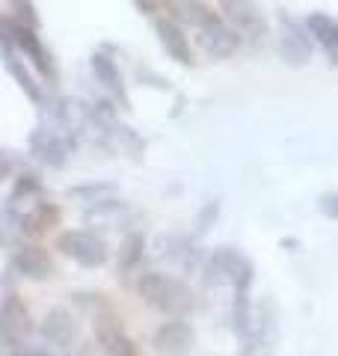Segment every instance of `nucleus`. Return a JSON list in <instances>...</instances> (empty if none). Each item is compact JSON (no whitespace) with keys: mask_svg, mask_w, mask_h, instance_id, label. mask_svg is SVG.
Returning a JSON list of instances; mask_svg holds the SVG:
<instances>
[{"mask_svg":"<svg viewBox=\"0 0 338 356\" xmlns=\"http://www.w3.org/2000/svg\"><path fill=\"white\" fill-rule=\"evenodd\" d=\"M134 288L154 312H161L166 318H184L193 309V294L178 276H169L161 270H143Z\"/></svg>","mask_w":338,"mask_h":356,"instance_id":"obj_1","label":"nucleus"},{"mask_svg":"<svg viewBox=\"0 0 338 356\" xmlns=\"http://www.w3.org/2000/svg\"><path fill=\"white\" fill-rule=\"evenodd\" d=\"M205 280L208 282H229L234 288V294H250L252 280H255V267L243 252L232 247L214 250L205 259Z\"/></svg>","mask_w":338,"mask_h":356,"instance_id":"obj_2","label":"nucleus"},{"mask_svg":"<svg viewBox=\"0 0 338 356\" xmlns=\"http://www.w3.org/2000/svg\"><path fill=\"white\" fill-rule=\"evenodd\" d=\"M30 336H33L30 312L13 288H6L3 303H0V348H3V353L15 350L21 344H30Z\"/></svg>","mask_w":338,"mask_h":356,"instance_id":"obj_3","label":"nucleus"},{"mask_svg":"<svg viewBox=\"0 0 338 356\" xmlns=\"http://www.w3.org/2000/svg\"><path fill=\"white\" fill-rule=\"evenodd\" d=\"M56 247H60L72 261H77L81 267H101L107 264L110 259V250L101 235L89 229H69L56 238Z\"/></svg>","mask_w":338,"mask_h":356,"instance_id":"obj_4","label":"nucleus"},{"mask_svg":"<svg viewBox=\"0 0 338 356\" xmlns=\"http://www.w3.org/2000/svg\"><path fill=\"white\" fill-rule=\"evenodd\" d=\"M39 336H42V341L48 344V348L69 350V348H74V344L81 341V324H77V318L72 315L69 309L56 306V309H51L48 315H45L42 327H39Z\"/></svg>","mask_w":338,"mask_h":356,"instance_id":"obj_5","label":"nucleus"},{"mask_svg":"<svg viewBox=\"0 0 338 356\" xmlns=\"http://www.w3.org/2000/svg\"><path fill=\"white\" fill-rule=\"evenodd\" d=\"M196 344V332L184 318H169L154 330V350L161 356H190Z\"/></svg>","mask_w":338,"mask_h":356,"instance_id":"obj_6","label":"nucleus"},{"mask_svg":"<svg viewBox=\"0 0 338 356\" xmlns=\"http://www.w3.org/2000/svg\"><path fill=\"white\" fill-rule=\"evenodd\" d=\"M95 341L101 344V350L107 356H137V348H134L131 336L125 332V327L119 324V318L113 312H104V315L95 318Z\"/></svg>","mask_w":338,"mask_h":356,"instance_id":"obj_7","label":"nucleus"},{"mask_svg":"<svg viewBox=\"0 0 338 356\" xmlns=\"http://www.w3.org/2000/svg\"><path fill=\"white\" fill-rule=\"evenodd\" d=\"M9 267H13L18 276L33 280V282H42V280H51V276H54V264L48 259V252H45L42 247H33V243L18 247L13 252V261H9Z\"/></svg>","mask_w":338,"mask_h":356,"instance_id":"obj_8","label":"nucleus"},{"mask_svg":"<svg viewBox=\"0 0 338 356\" xmlns=\"http://www.w3.org/2000/svg\"><path fill=\"white\" fill-rule=\"evenodd\" d=\"M3 36H6L9 42H13V44H18L21 54H24V57H30L33 63H36V69H39V72H51L48 54H45L39 36H36V33H33L27 24H15L13 18H3Z\"/></svg>","mask_w":338,"mask_h":356,"instance_id":"obj_9","label":"nucleus"},{"mask_svg":"<svg viewBox=\"0 0 338 356\" xmlns=\"http://www.w3.org/2000/svg\"><path fill=\"white\" fill-rule=\"evenodd\" d=\"M223 9L234 24V30L246 33V36L258 30L264 33V18H261V9L255 6V0H223Z\"/></svg>","mask_w":338,"mask_h":356,"instance_id":"obj_10","label":"nucleus"},{"mask_svg":"<svg viewBox=\"0 0 338 356\" xmlns=\"http://www.w3.org/2000/svg\"><path fill=\"white\" fill-rule=\"evenodd\" d=\"M306 30H309V36L318 39V44L330 54V60L338 65V24L335 21L326 18L323 13H312L306 18Z\"/></svg>","mask_w":338,"mask_h":356,"instance_id":"obj_11","label":"nucleus"},{"mask_svg":"<svg viewBox=\"0 0 338 356\" xmlns=\"http://www.w3.org/2000/svg\"><path fill=\"white\" fill-rule=\"evenodd\" d=\"M282 54H285L291 63H306L312 57V39H309L306 24L288 21L285 33H282Z\"/></svg>","mask_w":338,"mask_h":356,"instance_id":"obj_12","label":"nucleus"},{"mask_svg":"<svg viewBox=\"0 0 338 356\" xmlns=\"http://www.w3.org/2000/svg\"><path fill=\"white\" fill-rule=\"evenodd\" d=\"M157 33H161L166 54H172L178 63H190V42L184 36V30L178 27V21H172V18L157 21Z\"/></svg>","mask_w":338,"mask_h":356,"instance_id":"obj_13","label":"nucleus"},{"mask_svg":"<svg viewBox=\"0 0 338 356\" xmlns=\"http://www.w3.org/2000/svg\"><path fill=\"white\" fill-rule=\"evenodd\" d=\"M166 6H169V13H172L175 21H187V24H193L196 30L214 15L202 0H166Z\"/></svg>","mask_w":338,"mask_h":356,"instance_id":"obj_14","label":"nucleus"},{"mask_svg":"<svg viewBox=\"0 0 338 356\" xmlns=\"http://www.w3.org/2000/svg\"><path fill=\"white\" fill-rule=\"evenodd\" d=\"M92 72H95V77H98V81L104 83L107 89H113L116 95L125 98V86H122V77H119L116 65H113L110 57H104V54H95V57H92ZM125 104H128V98H125Z\"/></svg>","mask_w":338,"mask_h":356,"instance_id":"obj_15","label":"nucleus"},{"mask_svg":"<svg viewBox=\"0 0 338 356\" xmlns=\"http://www.w3.org/2000/svg\"><path fill=\"white\" fill-rule=\"evenodd\" d=\"M143 250H145V238H143V235H128V241L122 243V252H119V267H122V273H131L134 267L140 264Z\"/></svg>","mask_w":338,"mask_h":356,"instance_id":"obj_16","label":"nucleus"},{"mask_svg":"<svg viewBox=\"0 0 338 356\" xmlns=\"http://www.w3.org/2000/svg\"><path fill=\"white\" fill-rule=\"evenodd\" d=\"M3 356H65V353H54L51 348H33V344H21L15 350H6Z\"/></svg>","mask_w":338,"mask_h":356,"instance_id":"obj_17","label":"nucleus"},{"mask_svg":"<svg viewBox=\"0 0 338 356\" xmlns=\"http://www.w3.org/2000/svg\"><path fill=\"white\" fill-rule=\"evenodd\" d=\"M9 3L15 6V13H18L21 18H27V24H30V27H36V24H39V15H36V9H33L30 0H9Z\"/></svg>","mask_w":338,"mask_h":356,"instance_id":"obj_18","label":"nucleus"},{"mask_svg":"<svg viewBox=\"0 0 338 356\" xmlns=\"http://www.w3.org/2000/svg\"><path fill=\"white\" fill-rule=\"evenodd\" d=\"M321 214L330 217V220H338V193L321 196Z\"/></svg>","mask_w":338,"mask_h":356,"instance_id":"obj_19","label":"nucleus"},{"mask_svg":"<svg viewBox=\"0 0 338 356\" xmlns=\"http://www.w3.org/2000/svg\"><path fill=\"white\" fill-rule=\"evenodd\" d=\"M137 6L143 9V13H152V9H154V0H137Z\"/></svg>","mask_w":338,"mask_h":356,"instance_id":"obj_20","label":"nucleus"}]
</instances>
